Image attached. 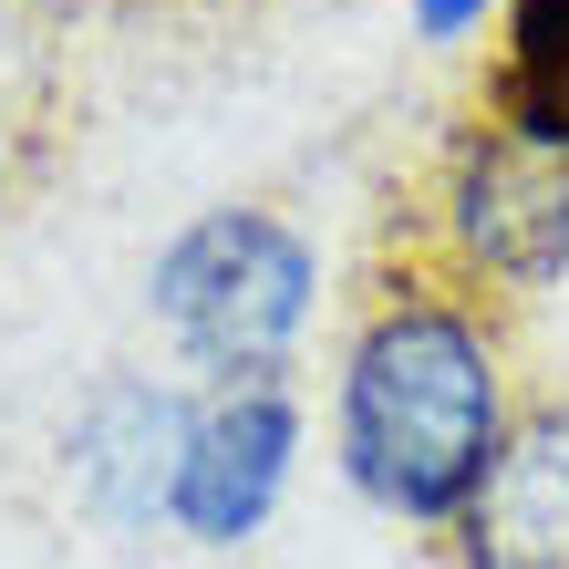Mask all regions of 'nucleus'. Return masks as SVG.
Masks as SVG:
<instances>
[{
    "label": "nucleus",
    "mask_w": 569,
    "mask_h": 569,
    "mask_svg": "<svg viewBox=\"0 0 569 569\" xmlns=\"http://www.w3.org/2000/svg\"><path fill=\"white\" fill-rule=\"evenodd\" d=\"M456 569H569V405L539 393L497 435L487 477L446 518Z\"/></svg>",
    "instance_id": "obj_4"
},
{
    "label": "nucleus",
    "mask_w": 569,
    "mask_h": 569,
    "mask_svg": "<svg viewBox=\"0 0 569 569\" xmlns=\"http://www.w3.org/2000/svg\"><path fill=\"white\" fill-rule=\"evenodd\" d=\"M290 446H300V405L290 383H218L208 405L187 425V456H177V497H166V518L187 528V539H249L259 518H270V497L290 477Z\"/></svg>",
    "instance_id": "obj_5"
},
{
    "label": "nucleus",
    "mask_w": 569,
    "mask_h": 569,
    "mask_svg": "<svg viewBox=\"0 0 569 569\" xmlns=\"http://www.w3.org/2000/svg\"><path fill=\"white\" fill-rule=\"evenodd\" d=\"M187 425H197L187 393H166V383H104V393L73 415V487H83L104 518H166Z\"/></svg>",
    "instance_id": "obj_6"
},
{
    "label": "nucleus",
    "mask_w": 569,
    "mask_h": 569,
    "mask_svg": "<svg viewBox=\"0 0 569 569\" xmlns=\"http://www.w3.org/2000/svg\"><path fill=\"white\" fill-rule=\"evenodd\" d=\"M311 300H321L311 239L270 208H208L156 259V321L218 383H280Z\"/></svg>",
    "instance_id": "obj_2"
},
{
    "label": "nucleus",
    "mask_w": 569,
    "mask_h": 569,
    "mask_svg": "<svg viewBox=\"0 0 569 569\" xmlns=\"http://www.w3.org/2000/svg\"><path fill=\"white\" fill-rule=\"evenodd\" d=\"M425 259H446L477 290H549L569 270V156L508 136L497 114H477L446 146Z\"/></svg>",
    "instance_id": "obj_3"
},
{
    "label": "nucleus",
    "mask_w": 569,
    "mask_h": 569,
    "mask_svg": "<svg viewBox=\"0 0 569 569\" xmlns=\"http://www.w3.org/2000/svg\"><path fill=\"white\" fill-rule=\"evenodd\" d=\"M487 114L508 124V136L569 156V0H508L497 73H487Z\"/></svg>",
    "instance_id": "obj_7"
},
{
    "label": "nucleus",
    "mask_w": 569,
    "mask_h": 569,
    "mask_svg": "<svg viewBox=\"0 0 569 569\" xmlns=\"http://www.w3.org/2000/svg\"><path fill=\"white\" fill-rule=\"evenodd\" d=\"M508 342L487 321V290L456 280L446 259H405L352 321L342 352V466L373 508L446 528L466 487L487 477L497 435H508Z\"/></svg>",
    "instance_id": "obj_1"
},
{
    "label": "nucleus",
    "mask_w": 569,
    "mask_h": 569,
    "mask_svg": "<svg viewBox=\"0 0 569 569\" xmlns=\"http://www.w3.org/2000/svg\"><path fill=\"white\" fill-rule=\"evenodd\" d=\"M415 21H425V42H456V31L487 21V0H415Z\"/></svg>",
    "instance_id": "obj_9"
},
{
    "label": "nucleus",
    "mask_w": 569,
    "mask_h": 569,
    "mask_svg": "<svg viewBox=\"0 0 569 569\" xmlns=\"http://www.w3.org/2000/svg\"><path fill=\"white\" fill-rule=\"evenodd\" d=\"M21 177H31V114L11 104V93H0V208L21 197Z\"/></svg>",
    "instance_id": "obj_8"
}]
</instances>
